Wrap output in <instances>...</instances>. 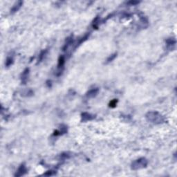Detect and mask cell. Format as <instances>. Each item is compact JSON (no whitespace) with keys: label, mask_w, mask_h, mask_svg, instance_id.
I'll return each instance as SVG.
<instances>
[{"label":"cell","mask_w":177,"mask_h":177,"mask_svg":"<svg viewBox=\"0 0 177 177\" xmlns=\"http://www.w3.org/2000/svg\"><path fill=\"white\" fill-rule=\"evenodd\" d=\"M145 117L148 121L154 124H161L165 122V118L158 111H149Z\"/></svg>","instance_id":"6da1fadb"},{"label":"cell","mask_w":177,"mask_h":177,"mask_svg":"<svg viewBox=\"0 0 177 177\" xmlns=\"http://www.w3.org/2000/svg\"><path fill=\"white\" fill-rule=\"evenodd\" d=\"M148 165V161L145 158H140L133 161L131 165V168L133 170H138L145 168Z\"/></svg>","instance_id":"7a4b0ae2"},{"label":"cell","mask_w":177,"mask_h":177,"mask_svg":"<svg viewBox=\"0 0 177 177\" xmlns=\"http://www.w3.org/2000/svg\"><path fill=\"white\" fill-rule=\"evenodd\" d=\"M26 172H27V169H26V167L25 166V165L22 164L20 166V167L18 168V170H17L16 173L15 174V176H24V175L25 174Z\"/></svg>","instance_id":"3957f363"},{"label":"cell","mask_w":177,"mask_h":177,"mask_svg":"<svg viewBox=\"0 0 177 177\" xmlns=\"http://www.w3.org/2000/svg\"><path fill=\"white\" fill-rule=\"evenodd\" d=\"M95 118H96L95 116H94V115H92L91 114L86 113V112H84L81 115V120L82 122L90 121V120H94Z\"/></svg>","instance_id":"277c9868"},{"label":"cell","mask_w":177,"mask_h":177,"mask_svg":"<svg viewBox=\"0 0 177 177\" xmlns=\"http://www.w3.org/2000/svg\"><path fill=\"white\" fill-rule=\"evenodd\" d=\"M65 63V59L63 56H60L58 58V69L60 72V75L61 74V71H62Z\"/></svg>","instance_id":"5b68a950"},{"label":"cell","mask_w":177,"mask_h":177,"mask_svg":"<svg viewBox=\"0 0 177 177\" xmlns=\"http://www.w3.org/2000/svg\"><path fill=\"white\" fill-rule=\"evenodd\" d=\"M99 92V89L98 88H94L89 90V91L86 94V97L88 98H93L96 97Z\"/></svg>","instance_id":"8992f818"},{"label":"cell","mask_w":177,"mask_h":177,"mask_svg":"<svg viewBox=\"0 0 177 177\" xmlns=\"http://www.w3.org/2000/svg\"><path fill=\"white\" fill-rule=\"evenodd\" d=\"M28 74H29V68H26L24 69V71H23L22 74V76H21V78H22V82L24 84H25L26 83V82L28 80Z\"/></svg>","instance_id":"52a82bcc"},{"label":"cell","mask_w":177,"mask_h":177,"mask_svg":"<svg viewBox=\"0 0 177 177\" xmlns=\"http://www.w3.org/2000/svg\"><path fill=\"white\" fill-rule=\"evenodd\" d=\"M23 4L22 2H17V3H15L14 6H13V8H11L10 10V13H16L17 10H19V9L22 7V6Z\"/></svg>","instance_id":"ba28073f"},{"label":"cell","mask_w":177,"mask_h":177,"mask_svg":"<svg viewBox=\"0 0 177 177\" xmlns=\"http://www.w3.org/2000/svg\"><path fill=\"white\" fill-rule=\"evenodd\" d=\"M72 43H73V36H71L70 37L66 38V42H65L64 45L63 46V48H62L63 51H66V49H67V48H68V46L71 45Z\"/></svg>","instance_id":"9c48e42d"},{"label":"cell","mask_w":177,"mask_h":177,"mask_svg":"<svg viewBox=\"0 0 177 177\" xmlns=\"http://www.w3.org/2000/svg\"><path fill=\"white\" fill-rule=\"evenodd\" d=\"M166 43H167V48H170L171 49V48H172V46H174L176 44V40L174 38H170V39L167 40Z\"/></svg>","instance_id":"30bf717a"},{"label":"cell","mask_w":177,"mask_h":177,"mask_svg":"<svg viewBox=\"0 0 177 177\" xmlns=\"http://www.w3.org/2000/svg\"><path fill=\"white\" fill-rule=\"evenodd\" d=\"M46 53H47V50H43L42 51H41L40 54L39 55V58H38V63H40V62H41L43 60L44 58V57H45L46 54Z\"/></svg>","instance_id":"8fae6325"},{"label":"cell","mask_w":177,"mask_h":177,"mask_svg":"<svg viewBox=\"0 0 177 177\" xmlns=\"http://www.w3.org/2000/svg\"><path fill=\"white\" fill-rule=\"evenodd\" d=\"M13 60H13V57H8L6 60V66H7V67L11 66L13 63Z\"/></svg>","instance_id":"7c38bea8"},{"label":"cell","mask_w":177,"mask_h":177,"mask_svg":"<svg viewBox=\"0 0 177 177\" xmlns=\"http://www.w3.org/2000/svg\"><path fill=\"white\" fill-rule=\"evenodd\" d=\"M117 56V53H114V54H112L111 56H110L107 58V62H106V64H108L109 63V62H112V61L114 60V59L116 58Z\"/></svg>","instance_id":"4fadbf2b"},{"label":"cell","mask_w":177,"mask_h":177,"mask_svg":"<svg viewBox=\"0 0 177 177\" xmlns=\"http://www.w3.org/2000/svg\"><path fill=\"white\" fill-rule=\"evenodd\" d=\"M117 102H118V100H117V99L112 100L109 102V106L110 107H111V108H114V107H116Z\"/></svg>","instance_id":"5bb4252c"},{"label":"cell","mask_w":177,"mask_h":177,"mask_svg":"<svg viewBox=\"0 0 177 177\" xmlns=\"http://www.w3.org/2000/svg\"><path fill=\"white\" fill-rule=\"evenodd\" d=\"M68 158H69V156H68V154H66V153H63V154H62L60 155V158H62V160L67 159Z\"/></svg>","instance_id":"9a60e30c"},{"label":"cell","mask_w":177,"mask_h":177,"mask_svg":"<svg viewBox=\"0 0 177 177\" xmlns=\"http://www.w3.org/2000/svg\"><path fill=\"white\" fill-rule=\"evenodd\" d=\"M56 172H54V171H48V172H46V173H45V174H44V175H45V176H53V175L56 174Z\"/></svg>","instance_id":"2e32d148"},{"label":"cell","mask_w":177,"mask_h":177,"mask_svg":"<svg viewBox=\"0 0 177 177\" xmlns=\"http://www.w3.org/2000/svg\"><path fill=\"white\" fill-rule=\"evenodd\" d=\"M139 3V2H133V1H132V2H128V4H132V5H135V4H138Z\"/></svg>","instance_id":"e0dca14e"},{"label":"cell","mask_w":177,"mask_h":177,"mask_svg":"<svg viewBox=\"0 0 177 177\" xmlns=\"http://www.w3.org/2000/svg\"><path fill=\"white\" fill-rule=\"evenodd\" d=\"M46 85L48 86V87H51V85H52L51 80H48V81L46 82Z\"/></svg>","instance_id":"ac0fdd59"}]
</instances>
